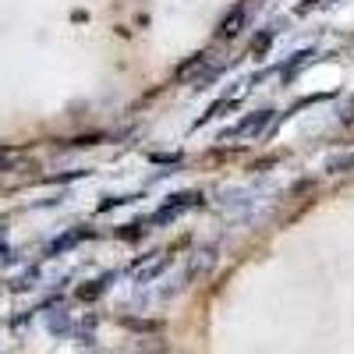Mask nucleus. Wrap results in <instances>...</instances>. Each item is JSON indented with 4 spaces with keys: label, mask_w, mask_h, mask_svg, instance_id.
<instances>
[{
    "label": "nucleus",
    "mask_w": 354,
    "mask_h": 354,
    "mask_svg": "<svg viewBox=\"0 0 354 354\" xmlns=\"http://www.w3.org/2000/svg\"><path fill=\"white\" fill-rule=\"evenodd\" d=\"M308 57H315V53H312V50H301V53H294V61L287 64V71H283V78H294V71H298V68H301V64L308 61Z\"/></svg>",
    "instance_id": "nucleus-8"
},
{
    "label": "nucleus",
    "mask_w": 354,
    "mask_h": 354,
    "mask_svg": "<svg viewBox=\"0 0 354 354\" xmlns=\"http://www.w3.org/2000/svg\"><path fill=\"white\" fill-rule=\"evenodd\" d=\"M142 234V223H128L124 230H121V238H138Z\"/></svg>",
    "instance_id": "nucleus-11"
},
{
    "label": "nucleus",
    "mask_w": 354,
    "mask_h": 354,
    "mask_svg": "<svg viewBox=\"0 0 354 354\" xmlns=\"http://www.w3.org/2000/svg\"><path fill=\"white\" fill-rule=\"evenodd\" d=\"M110 280H113V273H106V277L93 280V287H82V290H78V298H82V301H93V298H100V294L106 290V283H110Z\"/></svg>",
    "instance_id": "nucleus-7"
},
{
    "label": "nucleus",
    "mask_w": 354,
    "mask_h": 354,
    "mask_svg": "<svg viewBox=\"0 0 354 354\" xmlns=\"http://www.w3.org/2000/svg\"><path fill=\"white\" fill-rule=\"evenodd\" d=\"M245 21H248V15H245V8L238 4V8H234L223 21H220V28H216V36L220 39H234V36H238L241 32V28H245Z\"/></svg>",
    "instance_id": "nucleus-3"
},
{
    "label": "nucleus",
    "mask_w": 354,
    "mask_h": 354,
    "mask_svg": "<svg viewBox=\"0 0 354 354\" xmlns=\"http://www.w3.org/2000/svg\"><path fill=\"white\" fill-rule=\"evenodd\" d=\"M273 121V110H259V113H248L245 121H238L230 131H223L220 135V142H227V138H259L262 131H266V124Z\"/></svg>",
    "instance_id": "nucleus-1"
},
{
    "label": "nucleus",
    "mask_w": 354,
    "mask_h": 354,
    "mask_svg": "<svg viewBox=\"0 0 354 354\" xmlns=\"http://www.w3.org/2000/svg\"><path fill=\"white\" fill-rule=\"evenodd\" d=\"M330 167H333V170H354V156H340V160H333Z\"/></svg>",
    "instance_id": "nucleus-10"
},
{
    "label": "nucleus",
    "mask_w": 354,
    "mask_h": 354,
    "mask_svg": "<svg viewBox=\"0 0 354 354\" xmlns=\"http://www.w3.org/2000/svg\"><path fill=\"white\" fill-rule=\"evenodd\" d=\"M85 238H88V230H85V227H78V230H68L64 238H57V241H53L46 252H50V255H61V252L75 248V245H78V241H85Z\"/></svg>",
    "instance_id": "nucleus-5"
},
{
    "label": "nucleus",
    "mask_w": 354,
    "mask_h": 354,
    "mask_svg": "<svg viewBox=\"0 0 354 354\" xmlns=\"http://www.w3.org/2000/svg\"><path fill=\"white\" fill-rule=\"evenodd\" d=\"M270 43H273V28H266V32L252 43V53H266V50H270Z\"/></svg>",
    "instance_id": "nucleus-9"
},
{
    "label": "nucleus",
    "mask_w": 354,
    "mask_h": 354,
    "mask_svg": "<svg viewBox=\"0 0 354 354\" xmlns=\"http://www.w3.org/2000/svg\"><path fill=\"white\" fill-rule=\"evenodd\" d=\"M192 205H202V195L198 192H181V195H174L163 209H156V216H153V223H170V220H177L185 209H192Z\"/></svg>",
    "instance_id": "nucleus-2"
},
{
    "label": "nucleus",
    "mask_w": 354,
    "mask_h": 354,
    "mask_svg": "<svg viewBox=\"0 0 354 354\" xmlns=\"http://www.w3.org/2000/svg\"><path fill=\"white\" fill-rule=\"evenodd\" d=\"M167 262H170L167 255H156V259H149L145 266L138 262V266H135V280H138V283H149V280H156V277L167 270Z\"/></svg>",
    "instance_id": "nucleus-4"
},
{
    "label": "nucleus",
    "mask_w": 354,
    "mask_h": 354,
    "mask_svg": "<svg viewBox=\"0 0 354 354\" xmlns=\"http://www.w3.org/2000/svg\"><path fill=\"white\" fill-rule=\"evenodd\" d=\"M202 68H209V53H195L192 61H185L181 68H177V78H188V75H195V71H202Z\"/></svg>",
    "instance_id": "nucleus-6"
},
{
    "label": "nucleus",
    "mask_w": 354,
    "mask_h": 354,
    "mask_svg": "<svg viewBox=\"0 0 354 354\" xmlns=\"http://www.w3.org/2000/svg\"><path fill=\"white\" fill-rule=\"evenodd\" d=\"M4 167H11V160H8V156H0V170H4Z\"/></svg>",
    "instance_id": "nucleus-12"
}]
</instances>
